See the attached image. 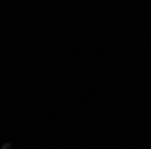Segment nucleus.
Listing matches in <instances>:
<instances>
[{
  "instance_id": "1",
  "label": "nucleus",
  "mask_w": 151,
  "mask_h": 149,
  "mask_svg": "<svg viewBox=\"0 0 151 149\" xmlns=\"http://www.w3.org/2000/svg\"><path fill=\"white\" fill-rule=\"evenodd\" d=\"M2 149H10V143H6V145H2Z\"/></svg>"
}]
</instances>
